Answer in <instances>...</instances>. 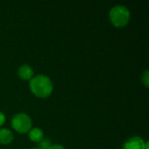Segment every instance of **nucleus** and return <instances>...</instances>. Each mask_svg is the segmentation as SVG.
Wrapping results in <instances>:
<instances>
[{
  "instance_id": "obj_13",
  "label": "nucleus",
  "mask_w": 149,
  "mask_h": 149,
  "mask_svg": "<svg viewBox=\"0 0 149 149\" xmlns=\"http://www.w3.org/2000/svg\"><path fill=\"white\" fill-rule=\"evenodd\" d=\"M33 149H39V148H33Z\"/></svg>"
},
{
  "instance_id": "obj_7",
  "label": "nucleus",
  "mask_w": 149,
  "mask_h": 149,
  "mask_svg": "<svg viewBox=\"0 0 149 149\" xmlns=\"http://www.w3.org/2000/svg\"><path fill=\"white\" fill-rule=\"evenodd\" d=\"M29 136L33 141H40L43 139V132L39 128H33L30 131Z\"/></svg>"
},
{
  "instance_id": "obj_10",
  "label": "nucleus",
  "mask_w": 149,
  "mask_h": 149,
  "mask_svg": "<svg viewBox=\"0 0 149 149\" xmlns=\"http://www.w3.org/2000/svg\"><path fill=\"white\" fill-rule=\"evenodd\" d=\"M48 149H64V148L61 146V145H58V144H56V145H52Z\"/></svg>"
},
{
  "instance_id": "obj_12",
  "label": "nucleus",
  "mask_w": 149,
  "mask_h": 149,
  "mask_svg": "<svg viewBox=\"0 0 149 149\" xmlns=\"http://www.w3.org/2000/svg\"><path fill=\"white\" fill-rule=\"evenodd\" d=\"M144 149H148V142H145V145H144Z\"/></svg>"
},
{
  "instance_id": "obj_8",
  "label": "nucleus",
  "mask_w": 149,
  "mask_h": 149,
  "mask_svg": "<svg viewBox=\"0 0 149 149\" xmlns=\"http://www.w3.org/2000/svg\"><path fill=\"white\" fill-rule=\"evenodd\" d=\"M52 145L49 139H42L39 142V149H48Z\"/></svg>"
},
{
  "instance_id": "obj_5",
  "label": "nucleus",
  "mask_w": 149,
  "mask_h": 149,
  "mask_svg": "<svg viewBox=\"0 0 149 149\" xmlns=\"http://www.w3.org/2000/svg\"><path fill=\"white\" fill-rule=\"evenodd\" d=\"M18 75L21 79H29L32 77L33 71L28 65H23L18 69Z\"/></svg>"
},
{
  "instance_id": "obj_11",
  "label": "nucleus",
  "mask_w": 149,
  "mask_h": 149,
  "mask_svg": "<svg viewBox=\"0 0 149 149\" xmlns=\"http://www.w3.org/2000/svg\"><path fill=\"white\" fill-rule=\"evenodd\" d=\"M4 120H5V116H4V114H3V113L0 112V126L4 122Z\"/></svg>"
},
{
  "instance_id": "obj_6",
  "label": "nucleus",
  "mask_w": 149,
  "mask_h": 149,
  "mask_svg": "<svg viewBox=\"0 0 149 149\" xmlns=\"http://www.w3.org/2000/svg\"><path fill=\"white\" fill-rule=\"evenodd\" d=\"M13 140V135L11 132L6 128L0 129V142L3 144L10 143Z\"/></svg>"
},
{
  "instance_id": "obj_3",
  "label": "nucleus",
  "mask_w": 149,
  "mask_h": 149,
  "mask_svg": "<svg viewBox=\"0 0 149 149\" xmlns=\"http://www.w3.org/2000/svg\"><path fill=\"white\" fill-rule=\"evenodd\" d=\"M11 124L13 127L19 133H25L31 129V120L25 113H17L13 116Z\"/></svg>"
},
{
  "instance_id": "obj_1",
  "label": "nucleus",
  "mask_w": 149,
  "mask_h": 149,
  "mask_svg": "<svg viewBox=\"0 0 149 149\" xmlns=\"http://www.w3.org/2000/svg\"><path fill=\"white\" fill-rule=\"evenodd\" d=\"M30 87L33 93L39 97H46L52 91L51 79L45 75H37L31 79Z\"/></svg>"
},
{
  "instance_id": "obj_4",
  "label": "nucleus",
  "mask_w": 149,
  "mask_h": 149,
  "mask_svg": "<svg viewBox=\"0 0 149 149\" xmlns=\"http://www.w3.org/2000/svg\"><path fill=\"white\" fill-rule=\"evenodd\" d=\"M145 142L140 137H133L129 139L123 146L122 149H144Z\"/></svg>"
},
{
  "instance_id": "obj_9",
  "label": "nucleus",
  "mask_w": 149,
  "mask_h": 149,
  "mask_svg": "<svg viewBox=\"0 0 149 149\" xmlns=\"http://www.w3.org/2000/svg\"><path fill=\"white\" fill-rule=\"evenodd\" d=\"M142 81L144 82L146 86H148V71L146 70L142 75Z\"/></svg>"
},
{
  "instance_id": "obj_2",
  "label": "nucleus",
  "mask_w": 149,
  "mask_h": 149,
  "mask_svg": "<svg viewBox=\"0 0 149 149\" xmlns=\"http://www.w3.org/2000/svg\"><path fill=\"white\" fill-rule=\"evenodd\" d=\"M130 18V12L124 5H116L110 10V19L116 26L125 25Z\"/></svg>"
}]
</instances>
